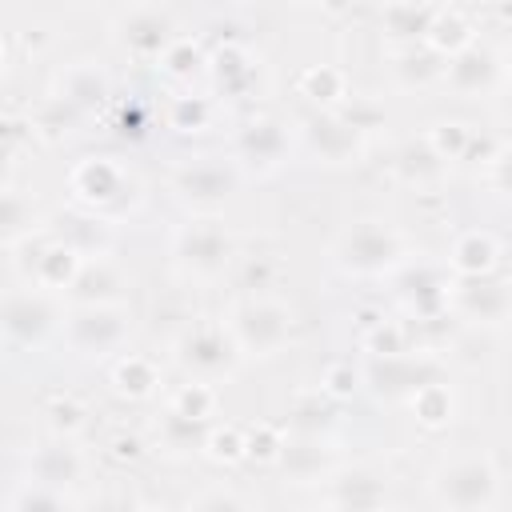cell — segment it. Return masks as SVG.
Returning a JSON list of instances; mask_svg holds the SVG:
<instances>
[{"label": "cell", "instance_id": "cell-1", "mask_svg": "<svg viewBox=\"0 0 512 512\" xmlns=\"http://www.w3.org/2000/svg\"><path fill=\"white\" fill-rule=\"evenodd\" d=\"M288 332H292V312L268 296L244 300L228 320V336L240 356H272L284 348Z\"/></svg>", "mask_w": 512, "mask_h": 512}, {"label": "cell", "instance_id": "cell-2", "mask_svg": "<svg viewBox=\"0 0 512 512\" xmlns=\"http://www.w3.org/2000/svg\"><path fill=\"white\" fill-rule=\"evenodd\" d=\"M436 500L452 512H476L496 496V468L488 456H460L436 472Z\"/></svg>", "mask_w": 512, "mask_h": 512}, {"label": "cell", "instance_id": "cell-3", "mask_svg": "<svg viewBox=\"0 0 512 512\" xmlns=\"http://www.w3.org/2000/svg\"><path fill=\"white\" fill-rule=\"evenodd\" d=\"M400 252H404V240H400V232L396 228H388V224H376V220H360V224H352L344 236H340V244H336V260H340V268H348V272H384V268H392L396 260H400Z\"/></svg>", "mask_w": 512, "mask_h": 512}, {"label": "cell", "instance_id": "cell-4", "mask_svg": "<svg viewBox=\"0 0 512 512\" xmlns=\"http://www.w3.org/2000/svg\"><path fill=\"white\" fill-rule=\"evenodd\" d=\"M176 360H180L200 384H208V380H216V376H228L232 364L240 360V352H236L228 328L196 324V328H188V332L180 336V344H176Z\"/></svg>", "mask_w": 512, "mask_h": 512}, {"label": "cell", "instance_id": "cell-5", "mask_svg": "<svg viewBox=\"0 0 512 512\" xmlns=\"http://www.w3.org/2000/svg\"><path fill=\"white\" fill-rule=\"evenodd\" d=\"M128 336V308L120 304H80L68 320V340L84 356L116 352Z\"/></svg>", "mask_w": 512, "mask_h": 512}, {"label": "cell", "instance_id": "cell-6", "mask_svg": "<svg viewBox=\"0 0 512 512\" xmlns=\"http://www.w3.org/2000/svg\"><path fill=\"white\" fill-rule=\"evenodd\" d=\"M176 256L196 276H220L224 264L232 260V236L216 220H192L176 236Z\"/></svg>", "mask_w": 512, "mask_h": 512}, {"label": "cell", "instance_id": "cell-7", "mask_svg": "<svg viewBox=\"0 0 512 512\" xmlns=\"http://www.w3.org/2000/svg\"><path fill=\"white\" fill-rule=\"evenodd\" d=\"M0 328L16 340V344H40L52 328H56V308L52 300L32 288V292H16L0 304Z\"/></svg>", "mask_w": 512, "mask_h": 512}, {"label": "cell", "instance_id": "cell-8", "mask_svg": "<svg viewBox=\"0 0 512 512\" xmlns=\"http://www.w3.org/2000/svg\"><path fill=\"white\" fill-rule=\"evenodd\" d=\"M72 188H76V196H80L84 204H92V208H108L112 200L124 196L128 176H124V168L112 164L108 156H92V160H84V164L72 172Z\"/></svg>", "mask_w": 512, "mask_h": 512}, {"label": "cell", "instance_id": "cell-9", "mask_svg": "<svg viewBox=\"0 0 512 512\" xmlns=\"http://www.w3.org/2000/svg\"><path fill=\"white\" fill-rule=\"evenodd\" d=\"M116 32H120V40H124L132 52L152 56V52H164V48H168L172 16H168L164 8H128V12H120Z\"/></svg>", "mask_w": 512, "mask_h": 512}, {"label": "cell", "instance_id": "cell-10", "mask_svg": "<svg viewBox=\"0 0 512 512\" xmlns=\"http://www.w3.org/2000/svg\"><path fill=\"white\" fill-rule=\"evenodd\" d=\"M28 468H32V476H36V484L60 488V484H72V480L84 472V460H80V452L68 448V444H44V448L28 460Z\"/></svg>", "mask_w": 512, "mask_h": 512}, {"label": "cell", "instance_id": "cell-11", "mask_svg": "<svg viewBox=\"0 0 512 512\" xmlns=\"http://www.w3.org/2000/svg\"><path fill=\"white\" fill-rule=\"evenodd\" d=\"M76 272H80V256H76L68 244L52 240V244H44V248L36 252V264H32L36 288H68V284L76 280Z\"/></svg>", "mask_w": 512, "mask_h": 512}, {"label": "cell", "instance_id": "cell-12", "mask_svg": "<svg viewBox=\"0 0 512 512\" xmlns=\"http://www.w3.org/2000/svg\"><path fill=\"white\" fill-rule=\"evenodd\" d=\"M40 228V208L16 192V188H0V244H12V240H24Z\"/></svg>", "mask_w": 512, "mask_h": 512}, {"label": "cell", "instance_id": "cell-13", "mask_svg": "<svg viewBox=\"0 0 512 512\" xmlns=\"http://www.w3.org/2000/svg\"><path fill=\"white\" fill-rule=\"evenodd\" d=\"M232 176L220 164H192L180 172V196L188 204H216L220 196H228Z\"/></svg>", "mask_w": 512, "mask_h": 512}, {"label": "cell", "instance_id": "cell-14", "mask_svg": "<svg viewBox=\"0 0 512 512\" xmlns=\"http://www.w3.org/2000/svg\"><path fill=\"white\" fill-rule=\"evenodd\" d=\"M336 504L344 512H376L384 504V484L372 472H348L336 480Z\"/></svg>", "mask_w": 512, "mask_h": 512}, {"label": "cell", "instance_id": "cell-15", "mask_svg": "<svg viewBox=\"0 0 512 512\" xmlns=\"http://www.w3.org/2000/svg\"><path fill=\"white\" fill-rule=\"evenodd\" d=\"M492 72H496V56L484 52V48H476V44L464 48V52H456L452 64H448V76H452V84L460 92H476L480 84H488Z\"/></svg>", "mask_w": 512, "mask_h": 512}, {"label": "cell", "instance_id": "cell-16", "mask_svg": "<svg viewBox=\"0 0 512 512\" xmlns=\"http://www.w3.org/2000/svg\"><path fill=\"white\" fill-rule=\"evenodd\" d=\"M452 264L468 276H484L492 264H496V240L488 232H468L456 240V252H452Z\"/></svg>", "mask_w": 512, "mask_h": 512}, {"label": "cell", "instance_id": "cell-17", "mask_svg": "<svg viewBox=\"0 0 512 512\" xmlns=\"http://www.w3.org/2000/svg\"><path fill=\"white\" fill-rule=\"evenodd\" d=\"M104 92H108V80H104V72H96V68H88V64H76V68H68V76H64V104H100L104 100Z\"/></svg>", "mask_w": 512, "mask_h": 512}, {"label": "cell", "instance_id": "cell-18", "mask_svg": "<svg viewBox=\"0 0 512 512\" xmlns=\"http://www.w3.org/2000/svg\"><path fill=\"white\" fill-rule=\"evenodd\" d=\"M280 148H284V136H280V128L276 124H268V120H256V124H248L244 132H240V156H260V164H272L276 156H280Z\"/></svg>", "mask_w": 512, "mask_h": 512}, {"label": "cell", "instance_id": "cell-19", "mask_svg": "<svg viewBox=\"0 0 512 512\" xmlns=\"http://www.w3.org/2000/svg\"><path fill=\"white\" fill-rule=\"evenodd\" d=\"M156 384V368L144 360V356H124L116 364V388L128 392V396H148Z\"/></svg>", "mask_w": 512, "mask_h": 512}, {"label": "cell", "instance_id": "cell-20", "mask_svg": "<svg viewBox=\"0 0 512 512\" xmlns=\"http://www.w3.org/2000/svg\"><path fill=\"white\" fill-rule=\"evenodd\" d=\"M212 404H216L212 388L196 380V384H188V388H180V392H176L172 412H180V416H188V420H204V416L212 412Z\"/></svg>", "mask_w": 512, "mask_h": 512}, {"label": "cell", "instance_id": "cell-21", "mask_svg": "<svg viewBox=\"0 0 512 512\" xmlns=\"http://www.w3.org/2000/svg\"><path fill=\"white\" fill-rule=\"evenodd\" d=\"M396 72H400V80H404V84H412V80H420V84H424L428 76H436V72H440V64H436V56H432V52H420V56H416V44H412V48H404V52H400Z\"/></svg>", "mask_w": 512, "mask_h": 512}, {"label": "cell", "instance_id": "cell-22", "mask_svg": "<svg viewBox=\"0 0 512 512\" xmlns=\"http://www.w3.org/2000/svg\"><path fill=\"white\" fill-rule=\"evenodd\" d=\"M20 512H64V508H60L56 488L32 484V488H24V492H20Z\"/></svg>", "mask_w": 512, "mask_h": 512}, {"label": "cell", "instance_id": "cell-23", "mask_svg": "<svg viewBox=\"0 0 512 512\" xmlns=\"http://www.w3.org/2000/svg\"><path fill=\"white\" fill-rule=\"evenodd\" d=\"M188 512H248V504L236 496V492H224V488H216V492H204Z\"/></svg>", "mask_w": 512, "mask_h": 512}, {"label": "cell", "instance_id": "cell-24", "mask_svg": "<svg viewBox=\"0 0 512 512\" xmlns=\"http://www.w3.org/2000/svg\"><path fill=\"white\" fill-rule=\"evenodd\" d=\"M208 448H212V456L216 460H236L240 452H244V440H240V432H216V436H208Z\"/></svg>", "mask_w": 512, "mask_h": 512}, {"label": "cell", "instance_id": "cell-25", "mask_svg": "<svg viewBox=\"0 0 512 512\" xmlns=\"http://www.w3.org/2000/svg\"><path fill=\"white\" fill-rule=\"evenodd\" d=\"M92 512H136V504H132L128 496H104Z\"/></svg>", "mask_w": 512, "mask_h": 512}, {"label": "cell", "instance_id": "cell-26", "mask_svg": "<svg viewBox=\"0 0 512 512\" xmlns=\"http://www.w3.org/2000/svg\"><path fill=\"white\" fill-rule=\"evenodd\" d=\"M8 176H12V148L0 144V188L8 184Z\"/></svg>", "mask_w": 512, "mask_h": 512}, {"label": "cell", "instance_id": "cell-27", "mask_svg": "<svg viewBox=\"0 0 512 512\" xmlns=\"http://www.w3.org/2000/svg\"><path fill=\"white\" fill-rule=\"evenodd\" d=\"M0 64H4V44H0Z\"/></svg>", "mask_w": 512, "mask_h": 512}]
</instances>
